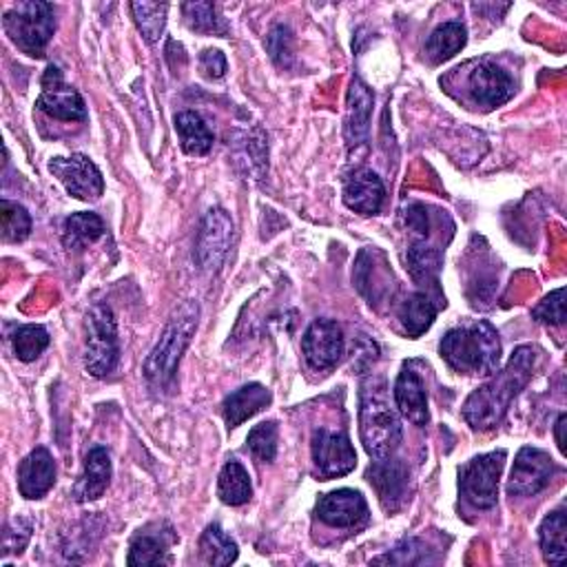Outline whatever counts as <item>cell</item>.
<instances>
[{
    "mask_svg": "<svg viewBox=\"0 0 567 567\" xmlns=\"http://www.w3.org/2000/svg\"><path fill=\"white\" fill-rule=\"evenodd\" d=\"M536 348L519 346L508 366L494 373V379L476 388L463 403V419L472 431H492L506 417L512 399L528 386L536 366Z\"/></svg>",
    "mask_w": 567,
    "mask_h": 567,
    "instance_id": "1",
    "label": "cell"
},
{
    "mask_svg": "<svg viewBox=\"0 0 567 567\" xmlns=\"http://www.w3.org/2000/svg\"><path fill=\"white\" fill-rule=\"evenodd\" d=\"M439 350L446 364L463 375L490 377L499 371L502 364L499 333L487 322H474L448 330Z\"/></svg>",
    "mask_w": 567,
    "mask_h": 567,
    "instance_id": "2",
    "label": "cell"
},
{
    "mask_svg": "<svg viewBox=\"0 0 567 567\" xmlns=\"http://www.w3.org/2000/svg\"><path fill=\"white\" fill-rule=\"evenodd\" d=\"M360 435L373 459H388L397 453L403 431L401 421L390 406L384 379L369 377L360 393Z\"/></svg>",
    "mask_w": 567,
    "mask_h": 567,
    "instance_id": "3",
    "label": "cell"
},
{
    "mask_svg": "<svg viewBox=\"0 0 567 567\" xmlns=\"http://www.w3.org/2000/svg\"><path fill=\"white\" fill-rule=\"evenodd\" d=\"M200 319L197 302H184L171 317L169 326L165 328L160 341L152 350L145 362V377L154 388L171 386L182 352L186 350L191 337L195 335Z\"/></svg>",
    "mask_w": 567,
    "mask_h": 567,
    "instance_id": "4",
    "label": "cell"
},
{
    "mask_svg": "<svg viewBox=\"0 0 567 567\" xmlns=\"http://www.w3.org/2000/svg\"><path fill=\"white\" fill-rule=\"evenodd\" d=\"M3 27L21 51L40 58L56 32L53 5L40 3V0L19 3L3 16Z\"/></svg>",
    "mask_w": 567,
    "mask_h": 567,
    "instance_id": "5",
    "label": "cell"
},
{
    "mask_svg": "<svg viewBox=\"0 0 567 567\" xmlns=\"http://www.w3.org/2000/svg\"><path fill=\"white\" fill-rule=\"evenodd\" d=\"M120 360L118 326L113 311L107 304H96L87 313V343H85V369L94 377H107L116 371Z\"/></svg>",
    "mask_w": 567,
    "mask_h": 567,
    "instance_id": "6",
    "label": "cell"
},
{
    "mask_svg": "<svg viewBox=\"0 0 567 567\" xmlns=\"http://www.w3.org/2000/svg\"><path fill=\"white\" fill-rule=\"evenodd\" d=\"M504 463H506V453L499 450V453L474 457L461 468L459 492L470 506L479 510H490L496 506Z\"/></svg>",
    "mask_w": 567,
    "mask_h": 567,
    "instance_id": "7",
    "label": "cell"
},
{
    "mask_svg": "<svg viewBox=\"0 0 567 567\" xmlns=\"http://www.w3.org/2000/svg\"><path fill=\"white\" fill-rule=\"evenodd\" d=\"M233 244V220L225 208H210L197 231L195 240V260L197 266L206 273H216Z\"/></svg>",
    "mask_w": 567,
    "mask_h": 567,
    "instance_id": "8",
    "label": "cell"
},
{
    "mask_svg": "<svg viewBox=\"0 0 567 567\" xmlns=\"http://www.w3.org/2000/svg\"><path fill=\"white\" fill-rule=\"evenodd\" d=\"M311 455L315 476H319L322 481L343 476L358 466V455H354L350 439L343 433H330L326 429L313 433Z\"/></svg>",
    "mask_w": 567,
    "mask_h": 567,
    "instance_id": "9",
    "label": "cell"
},
{
    "mask_svg": "<svg viewBox=\"0 0 567 567\" xmlns=\"http://www.w3.org/2000/svg\"><path fill=\"white\" fill-rule=\"evenodd\" d=\"M36 107L47 113L49 118L62 120V122H85L87 120V107L83 96L69 87L60 74V69L49 64L43 76V94L36 102Z\"/></svg>",
    "mask_w": 567,
    "mask_h": 567,
    "instance_id": "10",
    "label": "cell"
},
{
    "mask_svg": "<svg viewBox=\"0 0 567 567\" xmlns=\"http://www.w3.org/2000/svg\"><path fill=\"white\" fill-rule=\"evenodd\" d=\"M49 171L58 178V182L67 189L69 195L92 202L105 193V180L100 169L83 154H74L69 158H53L49 162Z\"/></svg>",
    "mask_w": 567,
    "mask_h": 567,
    "instance_id": "11",
    "label": "cell"
},
{
    "mask_svg": "<svg viewBox=\"0 0 567 567\" xmlns=\"http://www.w3.org/2000/svg\"><path fill=\"white\" fill-rule=\"evenodd\" d=\"M556 474V466L552 457L539 448H521L510 472L508 494L510 496H534L543 487L550 485L552 476Z\"/></svg>",
    "mask_w": 567,
    "mask_h": 567,
    "instance_id": "12",
    "label": "cell"
},
{
    "mask_svg": "<svg viewBox=\"0 0 567 567\" xmlns=\"http://www.w3.org/2000/svg\"><path fill=\"white\" fill-rule=\"evenodd\" d=\"M178 543V534L167 521L149 523L131 539L129 545V558L126 563L131 567L137 565H169L171 558V547Z\"/></svg>",
    "mask_w": 567,
    "mask_h": 567,
    "instance_id": "13",
    "label": "cell"
},
{
    "mask_svg": "<svg viewBox=\"0 0 567 567\" xmlns=\"http://www.w3.org/2000/svg\"><path fill=\"white\" fill-rule=\"evenodd\" d=\"M302 348L306 354V362L315 371H330L339 364L343 354V333L337 322L333 319H317L309 326Z\"/></svg>",
    "mask_w": 567,
    "mask_h": 567,
    "instance_id": "14",
    "label": "cell"
},
{
    "mask_svg": "<svg viewBox=\"0 0 567 567\" xmlns=\"http://www.w3.org/2000/svg\"><path fill=\"white\" fill-rule=\"evenodd\" d=\"M315 515L333 528H358L369 519V504L358 490H335L317 502Z\"/></svg>",
    "mask_w": 567,
    "mask_h": 567,
    "instance_id": "15",
    "label": "cell"
},
{
    "mask_svg": "<svg viewBox=\"0 0 567 567\" xmlns=\"http://www.w3.org/2000/svg\"><path fill=\"white\" fill-rule=\"evenodd\" d=\"M468 92L472 100L485 109L508 102L515 94L512 79L494 62H479L468 79Z\"/></svg>",
    "mask_w": 567,
    "mask_h": 567,
    "instance_id": "16",
    "label": "cell"
},
{
    "mask_svg": "<svg viewBox=\"0 0 567 567\" xmlns=\"http://www.w3.org/2000/svg\"><path fill=\"white\" fill-rule=\"evenodd\" d=\"M366 479L371 485L377 490L379 504L384 506L386 512H397L408 496V470L401 461L388 457V459H377L369 472Z\"/></svg>",
    "mask_w": 567,
    "mask_h": 567,
    "instance_id": "17",
    "label": "cell"
},
{
    "mask_svg": "<svg viewBox=\"0 0 567 567\" xmlns=\"http://www.w3.org/2000/svg\"><path fill=\"white\" fill-rule=\"evenodd\" d=\"M384 182L371 169H358L346 178L343 202L352 210L364 213V216H375L384 204Z\"/></svg>",
    "mask_w": 567,
    "mask_h": 567,
    "instance_id": "18",
    "label": "cell"
},
{
    "mask_svg": "<svg viewBox=\"0 0 567 567\" xmlns=\"http://www.w3.org/2000/svg\"><path fill=\"white\" fill-rule=\"evenodd\" d=\"M373 102H375L373 92L360 79H354L348 92V109H346V126H343L346 142L350 149L364 145L369 137Z\"/></svg>",
    "mask_w": 567,
    "mask_h": 567,
    "instance_id": "19",
    "label": "cell"
},
{
    "mask_svg": "<svg viewBox=\"0 0 567 567\" xmlns=\"http://www.w3.org/2000/svg\"><path fill=\"white\" fill-rule=\"evenodd\" d=\"M56 483V463L47 448L32 450L19 466V490L25 499H43Z\"/></svg>",
    "mask_w": 567,
    "mask_h": 567,
    "instance_id": "20",
    "label": "cell"
},
{
    "mask_svg": "<svg viewBox=\"0 0 567 567\" xmlns=\"http://www.w3.org/2000/svg\"><path fill=\"white\" fill-rule=\"evenodd\" d=\"M111 481V457L107 448L96 446L87 453L83 474L74 487V499L79 504L98 502Z\"/></svg>",
    "mask_w": 567,
    "mask_h": 567,
    "instance_id": "21",
    "label": "cell"
},
{
    "mask_svg": "<svg viewBox=\"0 0 567 567\" xmlns=\"http://www.w3.org/2000/svg\"><path fill=\"white\" fill-rule=\"evenodd\" d=\"M270 401H273V395L262 384H246V386L238 388L222 403V417H225L227 429L229 431L238 429V425H242L246 419L262 412Z\"/></svg>",
    "mask_w": 567,
    "mask_h": 567,
    "instance_id": "22",
    "label": "cell"
},
{
    "mask_svg": "<svg viewBox=\"0 0 567 567\" xmlns=\"http://www.w3.org/2000/svg\"><path fill=\"white\" fill-rule=\"evenodd\" d=\"M395 403L399 412L412 421L414 425H425L431 419L429 399H425V388L421 377L412 369H403L395 384Z\"/></svg>",
    "mask_w": 567,
    "mask_h": 567,
    "instance_id": "23",
    "label": "cell"
},
{
    "mask_svg": "<svg viewBox=\"0 0 567 567\" xmlns=\"http://www.w3.org/2000/svg\"><path fill=\"white\" fill-rule=\"evenodd\" d=\"M437 311H439V304L433 302L429 298V293H412L408 295L401 304H399V322L406 330L408 337L417 339L421 337L425 330H429L437 317Z\"/></svg>",
    "mask_w": 567,
    "mask_h": 567,
    "instance_id": "24",
    "label": "cell"
},
{
    "mask_svg": "<svg viewBox=\"0 0 567 567\" xmlns=\"http://www.w3.org/2000/svg\"><path fill=\"white\" fill-rule=\"evenodd\" d=\"M105 236V222L96 213H74L64 220L62 244L69 251H81Z\"/></svg>",
    "mask_w": 567,
    "mask_h": 567,
    "instance_id": "25",
    "label": "cell"
},
{
    "mask_svg": "<svg viewBox=\"0 0 567 567\" xmlns=\"http://www.w3.org/2000/svg\"><path fill=\"white\" fill-rule=\"evenodd\" d=\"M176 131L180 135V145L186 156H206L213 147V133L208 131L206 122L193 113L182 111L176 116Z\"/></svg>",
    "mask_w": 567,
    "mask_h": 567,
    "instance_id": "26",
    "label": "cell"
},
{
    "mask_svg": "<svg viewBox=\"0 0 567 567\" xmlns=\"http://www.w3.org/2000/svg\"><path fill=\"white\" fill-rule=\"evenodd\" d=\"M541 550L547 563L563 565L567 558V517L565 510L547 515L539 528Z\"/></svg>",
    "mask_w": 567,
    "mask_h": 567,
    "instance_id": "27",
    "label": "cell"
},
{
    "mask_svg": "<svg viewBox=\"0 0 567 567\" xmlns=\"http://www.w3.org/2000/svg\"><path fill=\"white\" fill-rule=\"evenodd\" d=\"M200 554L206 565H231L238 560V543L218 526L213 523L202 532Z\"/></svg>",
    "mask_w": 567,
    "mask_h": 567,
    "instance_id": "28",
    "label": "cell"
},
{
    "mask_svg": "<svg viewBox=\"0 0 567 567\" xmlns=\"http://www.w3.org/2000/svg\"><path fill=\"white\" fill-rule=\"evenodd\" d=\"M466 40H468L466 27L457 21H450V23L439 25L433 32L429 43H425V53H429V58L435 64H439V62L450 60L455 53H459L466 47Z\"/></svg>",
    "mask_w": 567,
    "mask_h": 567,
    "instance_id": "29",
    "label": "cell"
},
{
    "mask_svg": "<svg viewBox=\"0 0 567 567\" xmlns=\"http://www.w3.org/2000/svg\"><path fill=\"white\" fill-rule=\"evenodd\" d=\"M218 494L227 506H244L251 499V476L240 461L233 459L222 468L218 479Z\"/></svg>",
    "mask_w": 567,
    "mask_h": 567,
    "instance_id": "30",
    "label": "cell"
},
{
    "mask_svg": "<svg viewBox=\"0 0 567 567\" xmlns=\"http://www.w3.org/2000/svg\"><path fill=\"white\" fill-rule=\"evenodd\" d=\"M131 12L135 19V25L140 29V34L145 36L147 43H158V38L165 32V23H167V12L169 5H160V3H131Z\"/></svg>",
    "mask_w": 567,
    "mask_h": 567,
    "instance_id": "31",
    "label": "cell"
},
{
    "mask_svg": "<svg viewBox=\"0 0 567 567\" xmlns=\"http://www.w3.org/2000/svg\"><path fill=\"white\" fill-rule=\"evenodd\" d=\"M0 220H3L5 242H23L32 233V218L25 206L3 200L0 202Z\"/></svg>",
    "mask_w": 567,
    "mask_h": 567,
    "instance_id": "32",
    "label": "cell"
},
{
    "mask_svg": "<svg viewBox=\"0 0 567 567\" xmlns=\"http://www.w3.org/2000/svg\"><path fill=\"white\" fill-rule=\"evenodd\" d=\"M182 14H184V23L193 32L220 34V36H225L229 32L225 21L218 19L216 8H213L210 3H184L182 5Z\"/></svg>",
    "mask_w": 567,
    "mask_h": 567,
    "instance_id": "33",
    "label": "cell"
},
{
    "mask_svg": "<svg viewBox=\"0 0 567 567\" xmlns=\"http://www.w3.org/2000/svg\"><path fill=\"white\" fill-rule=\"evenodd\" d=\"M49 346V333L43 326H23L14 335V350L21 362H34Z\"/></svg>",
    "mask_w": 567,
    "mask_h": 567,
    "instance_id": "34",
    "label": "cell"
},
{
    "mask_svg": "<svg viewBox=\"0 0 567 567\" xmlns=\"http://www.w3.org/2000/svg\"><path fill=\"white\" fill-rule=\"evenodd\" d=\"M249 450L253 457L262 463H273L277 455V423L275 421H264L249 433Z\"/></svg>",
    "mask_w": 567,
    "mask_h": 567,
    "instance_id": "35",
    "label": "cell"
},
{
    "mask_svg": "<svg viewBox=\"0 0 567 567\" xmlns=\"http://www.w3.org/2000/svg\"><path fill=\"white\" fill-rule=\"evenodd\" d=\"M532 317L541 324H552V326H560L565 322V289H556L554 293H550L534 311Z\"/></svg>",
    "mask_w": 567,
    "mask_h": 567,
    "instance_id": "36",
    "label": "cell"
},
{
    "mask_svg": "<svg viewBox=\"0 0 567 567\" xmlns=\"http://www.w3.org/2000/svg\"><path fill=\"white\" fill-rule=\"evenodd\" d=\"M32 530H34V523L29 519H14L5 532H3V554L10 556L12 552H23L32 539Z\"/></svg>",
    "mask_w": 567,
    "mask_h": 567,
    "instance_id": "37",
    "label": "cell"
},
{
    "mask_svg": "<svg viewBox=\"0 0 567 567\" xmlns=\"http://www.w3.org/2000/svg\"><path fill=\"white\" fill-rule=\"evenodd\" d=\"M293 38H291V32H289V27H284V25H277L273 32H270V36H268V51H270V56H273V60L277 62V64H289L291 62V56H293Z\"/></svg>",
    "mask_w": 567,
    "mask_h": 567,
    "instance_id": "38",
    "label": "cell"
},
{
    "mask_svg": "<svg viewBox=\"0 0 567 567\" xmlns=\"http://www.w3.org/2000/svg\"><path fill=\"white\" fill-rule=\"evenodd\" d=\"M200 69L206 79L218 81L227 74V58L220 49H204L200 56Z\"/></svg>",
    "mask_w": 567,
    "mask_h": 567,
    "instance_id": "39",
    "label": "cell"
},
{
    "mask_svg": "<svg viewBox=\"0 0 567 567\" xmlns=\"http://www.w3.org/2000/svg\"><path fill=\"white\" fill-rule=\"evenodd\" d=\"M565 421H567V417H565V414H560V417H558V421H556V444H558L560 453H565V439H563V431H565Z\"/></svg>",
    "mask_w": 567,
    "mask_h": 567,
    "instance_id": "40",
    "label": "cell"
}]
</instances>
